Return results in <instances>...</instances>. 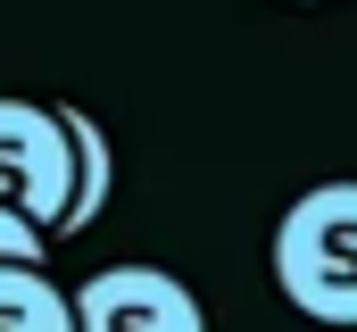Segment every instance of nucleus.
<instances>
[{"label": "nucleus", "mask_w": 357, "mask_h": 332, "mask_svg": "<svg viewBox=\"0 0 357 332\" xmlns=\"http://www.w3.org/2000/svg\"><path fill=\"white\" fill-rule=\"evenodd\" d=\"M274 291L307 324L357 332V183H307L274 225Z\"/></svg>", "instance_id": "obj_1"}, {"label": "nucleus", "mask_w": 357, "mask_h": 332, "mask_svg": "<svg viewBox=\"0 0 357 332\" xmlns=\"http://www.w3.org/2000/svg\"><path fill=\"white\" fill-rule=\"evenodd\" d=\"M67 191H75V142L59 100H0V208L50 233L67 216Z\"/></svg>", "instance_id": "obj_2"}, {"label": "nucleus", "mask_w": 357, "mask_h": 332, "mask_svg": "<svg viewBox=\"0 0 357 332\" xmlns=\"http://www.w3.org/2000/svg\"><path fill=\"white\" fill-rule=\"evenodd\" d=\"M75 332H208L191 282L167 266H100L84 291H67Z\"/></svg>", "instance_id": "obj_3"}, {"label": "nucleus", "mask_w": 357, "mask_h": 332, "mask_svg": "<svg viewBox=\"0 0 357 332\" xmlns=\"http://www.w3.org/2000/svg\"><path fill=\"white\" fill-rule=\"evenodd\" d=\"M59 116H67V142H75V191H67V216L50 225V241H59V233H91L100 208H108V191H116V150H108V133L91 125V108H67V100H59Z\"/></svg>", "instance_id": "obj_4"}, {"label": "nucleus", "mask_w": 357, "mask_h": 332, "mask_svg": "<svg viewBox=\"0 0 357 332\" xmlns=\"http://www.w3.org/2000/svg\"><path fill=\"white\" fill-rule=\"evenodd\" d=\"M0 332H75V308L42 266H0Z\"/></svg>", "instance_id": "obj_5"}, {"label": "nucleus", "mask_w": 357, "mask_h": 332, "mask_svg": "<svg viewBox=\"0 0 357 332\" xmlns=\"http://www.w3.org/2000/svg\"><path fill=\"white\" fill-rule=\"evenodd\" d=\"M42 249H50V233H42L33 216L0 208V266H42Z\"/></svg>", "instance_id": "obj_6"}, {"label": "nucleus", "mask_w": 357, "mask_h": 332, "mask_svg": "<svg viewBox=\"0 0 357 332\" xmlns=\"http://www.w3.org/2000/svg\"><path fill=\"white\" fill-rule=\"evenodd\" d=\"M299 8H316V0H299Z\"/></svg>", "instance_id": "obj_7"}]
</instances>
